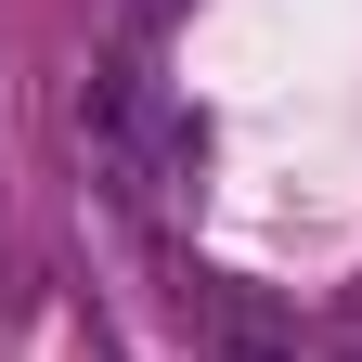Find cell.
<instances>
[{"instance_id": "1", "label": "cell", "mask_w": 362, "mask_h": 362, "mask_svg": "<svg viewBox=\"0 0 362 362\" xmlns=\"http://www.w3.org/2000/svg\"><path fill=\"white\" fill-rule=\"evenodd\" d=\"M194 310H207V349H220V362H285V324H272L259 298H233V285H207Z\"/></svg>"}, {"instance_id": "2", "label": "cell", "mask_w": 362, "mask_h": 362, "mask_svg": "<svg viewBox=\"0 0 362 362\" xmlns=\"http://www.w3.org/2000/svg\"><path fill=\"white\" fill-rule=\"evenodd\" d=\"M168 13H181V0H129V26H168Z\"/></svg>"}]
</instances>
